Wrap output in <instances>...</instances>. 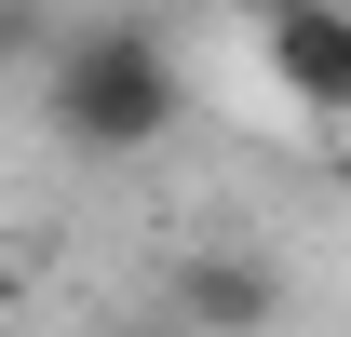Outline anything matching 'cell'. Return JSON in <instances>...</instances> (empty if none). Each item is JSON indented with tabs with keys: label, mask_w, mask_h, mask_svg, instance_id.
Listing matches in <instances>:
<instances>
[{
	"label": "cell",
	"mask_w": 351,
	"mask_h": 337,
	"mask_svg": "<svg viewBox=\"0 0 351 337\" xmlns=\"http://www.w3.org/2000/svg\"><path fill=\"white\" fill-rule=\"evenodd\" d=\"M176 108H189V82H176V41L149 27V14H95V27H68L41 68V122L82 149V162H149L176 135Z\"/></svg>",
	"instance_id": "6da1fadb"
},
{
	"label": "cell",
	"mask_w": 351,
	"mask_h": 337,
	"mask_svg": "<svg viewBox=\"0 0 351 337\" xmlns=\"http://www.w3.org/2000/svg\"><path fill=\"white\" fill-rule=\"evenodd\" d=\"M257 54H270V82L298 95L311 122L351 135V0H270V14H257Z\"/></svg>",
	"instance_id": "7a4b0ae2"
},
{
	"label": "cell",
	"mask_w": 351,
	"mask_h": 337,
	"mask_svg": "<svg viewBox=\"0 0 351 337\" xmlns=\"http://www.w3.org/2000/svg\"><path fill=\"white\" fill-rule=\"evenodd\" d=\"M162 310L189 337H270V310H284V270L270 256H243V243H189L162 270Z\"/></svg>",
	"instance_id": "3957f363"
},
{
	"label": "cell",
	"mask_w": 351,
	"mask_h": 337,
	"mask_svg": "<svg viewBox=\"0 0 351 337\" xmlns=\"http://www.w3.org/2000/svg\"><path fill=\"white\" fill-rule=\"evenodd\" d=\"M54 41H68V27H54V0H0V82H27V95H41Z\"/></svg>",
	"instance_id": "277c9868"
},
{
	"label": "cell",
	"mask_w": 351,
	"mask_h": 337,
	"mask_svg": "<svg viewBox=\"0 0 351 337\" xmlns=\"http://www.w3.org/2000/svg\"><path fill=\"white\" fill-rule=\"evenodd\" d=\"M0 310H14V270H0Z\"/></svg>",
	"instance_id": "5b68a950"
}]
</instances>
